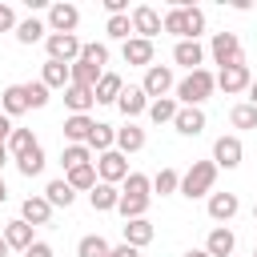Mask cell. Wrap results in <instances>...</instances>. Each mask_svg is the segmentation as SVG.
I'll return each mask as SVG.
<instances>
[{
    "label": "cell",
    "instance_id": "6da1fadb",
    "mask_svg": "<svg viewBox=\"0 0 257 257\" xmlns=\"http://www.w3.org/2000/svg\"><path fill=\"white\" fill-rule=\"evenodd\" d=\"M213 88H217V76L209 68H197L177 84V100H181V108H201V100H209Z\"/></svg>",
    "mask_w": 257,
    "mask_h": 257
},
{
    "label": "cell",
    "instance_id": "7a4b0ae2",
    "mask_svg": "<svg viewBox=\"0 0 257 257\" xmlns=\"http://www.w3.org/2000/svg\"><path fill=\"white\" fill-rule=\"evenodd\" d=\"M213 181H217V165L213 161H193V169L181 177V193L193 201V197H205L213 193Z\"/></svg>",
    "mask_w": 257,
    "mask_h": 257
},
{
    "label": "cell",
    "instance_id": "3957f363",
    "mask_svg": "<svg viewBox=\"0 0 257 257\" xmlns=\"http://www.w3.org/2000/svg\"><path fill=\"white\" fill-rule=\"evenodd\" d=\"M96 177H100L104 185H124V177H128V157L116 153V149L100 153V157H96Z\"/></svg>",
    "mask_w": 257,
    "mask_h": 257
},
{
    "label": "cell",
    "instance_id": "277c9868",
    "mask_svg": "<svg viewBox=\"0 0 257 257\" xmlns=\"http://www.w3.org/2000/svg\"><path fill=\"white\" fill-rule=\"evenodd\" d=\"M209 52H213V64H221V68L241 64V40H237V32H213Z\"/></svg>",
    "mask_w": 257,
    "mask_h": 257
},
{
    "label": "cell",
    "instance_id": "5b68a950",
    "mask_svg": "<svg viewBox=\"0 0 257 257\" xmlns=\"http://www.w3.org/2000/svg\"><path fill=\"white\" fill-rule=\"evenodd\" d=\"M44 48H48V60H60V64H76L84 44H80L76 36H60V32H48Z\"/></svg>",
    "mask_w": 257,
    "mask_h": 257
},
{
    "label": "cell",
    "instance_id": "8992f818",
    "mask_svg": "<svg viewBox=\"0 0 257 257\" xmlns=\"http://www.w3.org/2000/svg\"><path fill=\"white\" fill-rule=\"evenodd\" d=\"M76 24H80V8L76 4H52L48 8V28L60 32V36H76Z\"/></svg>",
    "mask_w": 257,
    "mask_h": 257
},
{
    "label": "cell",
    "instance_id": "52a82bcc",
    "mask_svg": "<svg viewBox=\"0 0 257 257\" xmlns=\"http://www.w3.org/2000/svg\"><path fill=\"white\" fill-rule=\"evenodd\" d=\"M249 84H253V76H249V64H245V60H241V64H229V68L217 72V88H221L225 96H233V92H249Z\"/></svg>",
    "mask_w": 257,
    "mask_h": 257
},
{
    "label": "cell",
    "instance_id": "ba28073f",
    "mask_svg": "<svg viewBox=\"0 0 257 257\" xmlns=\"http://www.w3.org/2000/svg\"><path fill=\"white\" fill-rule=\"evenodd\" d=\"M128 16H133V32H137L141 40H153V36H157V32L165 28L161 12H157V8H149V4H137V8L128 12Z\"/></svg>",
    "mask_w": 257,
    "mask_h": 257
},
{
    "label": "cell",
    "instance_id": "9c48e42d",
    "mask_svg": "<svg viewBox=\"0 0 257 257\" xmlns=\"http://www.w3.org/2000/svg\"><path fill=\"white\" fill-rule=\"evenodd\" d=\"M141 88L149 92V100H161V96H169V88H173V68H169V64H153V68H145V80H141Z\"/></svg>",
    "mask_w": 257,
    "mask_h": 257
},
{
    "label": "cell",
    "instance_id": "30bf717a",
    "mask_svg": "<svg viewBox=\"0 0 257 257\" xmlns=\"http://www.w3.org/2000/svg\"><path fill=\"white\" fill-rule=\"evenodd\" d=\"M120 56H124V64H141V68H153V40L128 36V40L120 44Z\"/></svg>",
    "mask_w": 257,
    "mask_h": 257
},
{
    "label": "cell",
    "instance_id": "8fae6325",
    "mask_svg": "<svg viewBox=\"0 0 257 257\" xmlns=\"http://www.w3.org/2000/svg\"><path fill=\"white\" fill-rule=\"evenodd\" d=\"M149 104H153V100H149V92H145L141 84H128V88L120 92V100H116V108H120L128 120L141 116V112H149Z\"/></svg>",
    "mask_w": 257,
    "mask_h": 257
},
{
    "label": "cell",
    "instance_id": "7c38bea8",
    "mask_svg": "<svg viewBox=\"0 0 257 257\" xmlns=\"http://www.w3.org/2000/svg\"><path fill=\"white\" fill-rule=\"evenodd\" d=\"M213 165H217V169H237V165H241V141H237V137H217V145H213Z\"/></svg>",
    "mask_w": 257,
    "mask_h": 257
},
{
    "label": "cell",
    "instance_id": "4fadbf2b",
    "mask_svg": "<svg viewBox=\"0 0 257 257\" xmlns=\"http://www.w3.org/2000/svg\"><path fill=\"white\" fill-rule=\"evenodd\" d=\"M237 209H241L237 193H209V217L213 221H233Z\"/></svg>",
    "mask_w": 257,
    "mask_h": 257
},
{
    "label": "cell",
    "instance_id": "5bb4252c",
    "mask_svg": "<svg viewBox=\"0 0 257 257\" xmlns=\"http://www.w3.org/2000/svg\"><path fill=\"white\" fill-rule=\"evenodd\" d=\"M120 233H124V245H133V249H145V245L153 241V221H149V217L124 221V225H120Z\"/></svg>",
    "mask_w": 257,
    "mask_h": 257
},
{
    "label": "cell",
    "instance_id": "9a60e30c",
    "mask_svg": "<svg viewBox=\"0 0 257 257\" xmlns=\"http://www.w3.org/2000/svg\"><path fill=\"white\" fill-rule=\"evenodd\" d=\"M233 249H237V237H233V229H225V225H217V229L209 233V241H205V253H209V257H233Z\"/></svg>",
    "mask_w": 257,
    "mask_h": 257
},
{
    "label": "cell",
    "instance_id": "2e32d148",
    "mask_svg": "<svg viewBox=\"0 0 257 257\" xmlns=\"http://www.w3.org/2000/svg\"><path fill=\"white\" fill-rule=\"evenodd\" d=\"M120 92H124V80H120L116 72H104V76L96 80V88H92L96 104H116V100H120Z\"/></svg>",
    "mask_w": 257,
    "mask_h": 257
},
{
    "label": "cell",
    "instance_id": "e0dca14e",
    "mask_svg": "<svg viewBox=\"0 0 257 257\" xmlns=\"http://www.w3.org/2000/svg\"><path fill=\"white\" fill-rule=\"evenodd\" d=\"M64 104L72 108V116H88V108L96 104V96H92V88H84V84H68V88H64Z\"/></svg>",
    "mask_w": 257,
    "mask_h": 257
},
{
    "label": "cell",
    "instance_id": "ac0fdd59",
    "mask_svg": "<svg viewBox=\"0 0 257 257\" xmlns=\"http://www.w3.org/2000/svg\"><path fill=\"white\" fill-rule=\"evenodd\" d=\"M88 205H92L96 213H112V209L120 205V189H116V185H104V181H96V189L88 193Z\"/></svg>",
    "mask_w": 257,
    "mask_h": 257
},
{
    "label": "cell",
    "instance_id": "d6986e66",
    "mask_svg": "<svg viewBox=\"0 0 257 257\" xmlns=\"http://www.w3.org/2000/svg\"><path fill=\"white\" fill-rule=\"evenodd\" d=\"M4 241H8V249H32L36 245V237H32V225L28 221H8L4 225Z\"/></svg>",
    "mask_w": 257,
    "mask_h": 257
},
{
    "label": "cell",
    "instance_id": "ffe728a7",
    "mask_svg": "<svg viewBox=\"0 0 257 257\" xmlns=\"http://www.w3.org/2000/svg\"><path fill=\"white\" fill-rule=\"evenodd\" d=\"M173 60H177V64H185L189 72H197V68H201V60H205V48H201L197 40H177Z\"/></svg>",
    "mask_w": 257,
    "mask_h": 257
},
{
    "label": "cell",
    "instance_id": "44dd1931",
    "mask_svg": "<svg viewBox=\"0 0 257 257\" xmlns=\"http://www.w3.org/2000/svg\"><path fill=\"white\" fill-rule=\"evenodd\" d=\"M48 217H52V205H48L44 197H28V201L20 205V221H28L32 229H36V225H48Z\"/></svg>",
    "mask_w": 257,
    "mask_h": 257
},
{
    "label": "cell",
    "instance_id": "7402d4cb",
    "mask_svg": "<svg viewBox=\"0 0 257 257\" xmlns=\"http://www.w3.org/2000/svg\"><path fill=\"white\" fill-rule=\"evenodd\" d=\"M40 80H44L48 88H68V84H72V64L44 60V72H40Z\"/></svg>",
    "mask_w": 257,
    "mask_h": 257
},
{
    "label": "cell",
    "instance_id": "603a6c76",
    "mask_svg": "<svg viewBox=\"0 0 257 257\" xmlns=\"http://www.w3.org/2000/svg\"><path fill=\"white\" fill-rule=\"evenodd\" d=\"M0 112H4V116H20V112H28L24 84H8V88L0 92Z\"/></svg>",
    "mask_w": 257,
    "mask_h": 257
},
{
    "label": "cell",
    "instance_id": "cb8c5ba5",
    "mask_svg": "<svg viewBox=\"0 0 257 257\" xmlns=\"http://www.w3.org/2000/svg\"><path fill=\"white\" fill-rule=\"evenodd\" d=\"M141 149H145V128H137L133 120L124 128H116V153L128 157V153H141Z\"/></svg>",
    "mask_w": 257,
    "mask_h": 257
},
{
    "label": "cell",
    "instance_id": "d4e9b609",
    "mask_svg": "<svg viewBox=\"0 0 257 257\" xmlns=\"http://www.w3.org/2000/svg\"><path fill=\"white\" fill-rule=\"evenodd\" d=\"M44 201L52 205V209H68L72 201H76V189L60 177V181H48V189H44Z\"/></svg>",
    "mask_w": 257,
    "mask_h": 257
},
{
    "label": "cell",
    "instance_id": "484cf974",
    "mask_svg": "<svg viewBox=\"0 0 257 257\" xmlns=\"http://www.w3.org/2000/svg\"><path fill=\"white\" fill-rule=\"evenodd\" d=\"M173 128H177L181 137H197V133L205 128V112H201V108H181L177 120H173Z\"/></svg>",
    "mask_w": 257,
    "mask_h": 257
},
{
    "label": "cell",
    "instance_id": "4316f807",
    "mask_svg": "<svg viewBox=\"0 0 257 257\" xmlns=\"http://www.w3.org/2000/svg\"><path fill=\"white\" fill-rule=\"evenodd\" d=\"M177 112H181V104H177L173 96H161V100H153V104H149L153 124H173V120H177Z\"/></svg>",
    "mask_w": 257,
    "mask_h": 257
},
{
    "label": "cell",
    "instance_id": "83f0119b",
    "mask_svg": "<svg viewBox=\"0 0 257 257\" xmlns=\"http://www.w3.org/2000/svg\"><path fill=\"white\" fill-rule=\"evenodd\" d=\"M84 145H88V149H96V153H108V149L116 145V128H112V124H100V120H96Z\"/></svg>",
    "mask_w": 257,
    "mask_h": 257
},
{
    "label": "cell",
    "instance_id": "f1b7e54d",
    "mask_svg": "<svg viewBox=\"0 0 257 257\" xmlns=\"http://www.w3.org/2000/svg\"><path fill=\"white\" fill-rule=\"evenodd\" d=\"M60 165H64V173H72V169H80V165H92V149H88V145H64Z\"/></svg>",
    "mask_w": 257,
    "mask_h": 257
},
{
    "label": "cell",
    "instance_id": "f546056e",
    "mask_svg": "<svg viewBox=\"0 0 257 257\" xmlns=\"http://www.w3.org/2000/svg\"><path fill=\"white\" fill-rule=\"evenodd\" d=\"M16 169H20L24 177H40V173H44V149L32 145L28 153H20V157H16Z\"/></svg>",
    "mask_w": 257,
    "mask_h": 257
},
{
    "label": "cell",
    "instance_id": "4dcf8cb0",
    "mask_svg": "<svg viewBox=\"0 0 257 257\" xmlns=\"http://www.w3.org/2000/svg\"><path fill=\"white\" fill-rule=\"evenodd\" d=\"M64 181H68L72 189H80V193H92V189H96V181H100V177H96V161H92V165H80V169H72Z\"/></svg>",
    "mask_w": 257,
    "mask_h": 257
},
{
    "label": "cell",
    "instance_id": "1f68e13d",
    "mask_svg": "<svg viewBox=\"0 0 257 257\" xmlns=\"http://www.w3.org/2000/svg\"><path fill=\"white\" fill-rule=\"evenodd\" d=\"M92 124H96L92 116H68V120H64V137H68L72 145H84L88 133H92Z\"/></svg>",
    "mask_w": 257,
    "mask_h": 257
},
{
    "label": "cell",
    "instance_id": "d6a6232c",
    "mask_svg": "<svg viewBox=\"0 0 257 257\" xmlns=\"http://www.w3.org/2000/svg\"><path fill=\"white\" fill-rule=\"evenodd\" d=\"M44 32H48V28H44L36 16H28V20H20V24H16V40H20V44H36V40H48Z\"/></svg>",
    "mask_w": 257,
    "mask_h": 257
},
{
    "label": "cell",
    "instance_id": "836d02e7",
    "mask_svg": "<svg viewBox=\"0 0 257 257\" xmlns=\"http://www.w3.org/2000/svg\"><path fill=\"white\" fill-rule=\"evenodd\" d=\"M112 249H108V241L100 237V233H88V237H80V245H76V257H108Z\"/></svg>",
    "mask_w": 257,
    "mask_h": 257
},
{
    "label": "cell",
    "instance_id": "e575fe53",
    "mask_svg": "<svg viewBox=\"0 0 257 257\" xmlns=\"http://www.w3.org/2000/svg\"><path fill=\"white\" fill-rule=\"evenodd\" d=\"M165 32H173L177 40H189V20H185V8H169V12H165Z\"/></svg>",
    "mask_w": 257,
    "mask_h": 257
},
{
    "label": "cell",
    "instance_id": "d590c367",
    "mask_svg": "<svg viewBox=\"0 0 257 257\" xmlns=\"http://www.w3.org/2000/svg\"><path fill=\"white\" fill-rule=\"evenodd\" d=\"M153 189H157L161 197H169V193H181V173H177V169H161V173L153 177Z\"/></svg>",
    "mask_w": 257,
    "mask_h": 257
},
{
    "label": "cell",
    "instance_id": "8d00e7d4",
    "mask_svg": "<svg viewBox=\"0 0 257 257\" xmlns=\"http://www.w3.org/2000/svg\"><path fill=\"white\" fill-rule=\"evenodd\" d=\"M149 189H153V177H145V173H128L120 185L124 197H149Z\"/></svg>",
    "mask_w": 257,
    "mask_h": 257
},
{
    "label": "cell",
    "instance_id": "74e56055",
    "mask_svg": "<svg viewBox=\"0 0 257 257\" xmlns=\"http://www.w3.org/2000/svg\"><path fill=\"white\" fill-rule=\"evenodd\" d=\"M145 209H149V197H124V193H120V205H116V213H120L124 221H137V217H145Z\"/></svg>",
    "mask_w": 257,
    "mask_h": 257
},
{
    "label": "cell",
    "instance_id": "f35d334b",
    "mask_svg": "<svg viewBox=\"0 0 257 257\" xmlns=\"http://www.w3.org/2000/svg\"><path fill=\"white\" fill-rule=\"evenodd\" d=\"M104 72L100 68H92V64H84V60H76L72 64V84H84V88H96V80H100Z\"/></svg>",
    "mask_w": 257,
    "mask_h": 257
},
{
    "label": "cell",
    "instance_id": "ab89813d",
    "mask_svg": "<svg viewBox=\"0 0 257 257\" xmlns=\"http://www.w3.org/2000/svg\"><path fill=\"white\" fill-rule=\"evenodd\" d=\"M24 100H28V108H44L48 104V84L44 80H28L24 84Z\"/></svg>",
    "mask_w": 257,
    "mask_h": 257
},
{
    "label": "cell",
    "instance_id": "60d3db41",
    "mask_svg": "<svg viewBox=\"0 0 257 257\" xmlns=\"http://www.w3.org/2000/svg\"><path fill=\"white\" fill-rule=\"evenodd\" d=\"M36 145V137H32V128H16L12 137H8V153H12V161L20 157V153H28Z\"/></svg>",
    "mask_w": 257,
    "mask_h": 257
},
{
    "label": "cell",
    "instance_id": "b9f144b4",
    "mask_svg": "<svg viewBox=\"0 0 257 257\" xmlns=\"http://www.w3.org/2000/svg\"><path fill=\"white\" fill-rule=\"evenodd\" d=\"M104 32H108L112 40H128V32H133V16H128V12H124V16H108Z\"/></svg>",
    "mask_w": 257,
    "mask_h": 257
},
{
    "label": "cell",
    "instance_id": "7bdbcfd3",
    "mask_svg": "<svg viewBox=\"0 0 257 257\" xmlns=\"http://www.w3.org/2000/svg\"><path fill=\"white\" fill-rule=\"evenodd\" d=\"M80 60L104 72V64H108V48H104V44H84V48H80Z\"/></svg>",
    "mask_w": 257,
    "mask_h": 257
},
{
    "label": "cell",
    "instance_id": "ee69618b",
    "mask_svg": "<svg viewBox=\"0 0 257 257\" xmlns=\"http://www.w3.org/2000/svg\"><path fill=\"white\" fill-rule=\"evenodd\" d=\"M229 120H233V128H257V108L253 104H237L229 112Z\"/></svg>",
    "mask_w": 257,
    "mask_h": 257
},
{
    "label": "cell",
    "instance_id": "f6af8a7d",
    "mask_svg": "<svg viewBox=\"0 0 257 257\" xmlns=\"http://www.w3.org/2000/svg\"><path fill=\"white\" fill-rule=\"evenodd\" d=\"M185 20H189V40H197V36L205 32V12L193 8V4H185Z\"/></svg>",
    "mask_w": 257,
    "mask_h": 257
},
{
    "label": "cell",
    "instance_id": "bcb514c9",
    "mask_svg": "<svg viewBox=\"0 0 257 257\" xmlns=\"http://www.w3.org/2000/svg\"><path fill=\"white\" fill-rule=\"evenodd\" d=\"M16 24H20V20H16V12H12L8 4H0V32H12Z\"/></svg>",
    "mask_w": 257,
    "mask_h": 257
},
{
    "label": "cell",
    "instance_id": "7dc6e473",
    "mask_svg": "<svg viewBox=\"0 0 257 257\" xmlns=\"http://www.w3.org/2000/svg\"><path fill=\"white\" fill-rule=\"evenodd\" d=\"M12 133H16V124H12V116H4V112H0V141L8 145V137H12Z\"/></svg>",
    "mask_w": 257,
    "mask_h": 257
},
{
    "label": "cell",
    "instance_id": "c3c4849f",
    "mask_svg": "<svg viewBox=\"0 0 257 257\" xmlns=\"http://www.w3.org/2000/svg\"><path fill=\"white\" fill-rule=\"evenodd\" d=\"M24 257H52V245H44V241H36L32 249H24Z\"/></svg>",
    "mask_w": 257,
    "mask_h": 257
},
{
    "label": "cell",
    "instance_id": "681fc988",
    "mask_svg": "<svg viewBox=\"0 0 257 257\" xmlns=\"http://www.w3.org/2000/svg\"><path fill=\"white\" fill-rule=\"evenodd\" d=\"M108 257H141V249H133V245H116Z\"/></svg>",
    "mask_w": 257,
    "mask_h": 257
},
{
    "label": "cell",
    "instance_id": "f907efd6",
    "mask_svg": "<svg viewBox=\"0 0 257 257\" xmlns=\"http://www.w3.org/2000/svg\"><path fill=\"white\" fill-rule=\"evenodd\" d=\"M8 157H12V153H8V145H4V141H0V169H4V165H8Z\"/></svg>",
    "mask_w": 257,
    "mask_h": 257
},
{
    "label": "cell",
    "instance_id": "816d5d0a",
    "mask_svg": "<svg viewBox=\"0 0 257 257\" xmlns=\"http://www.w3.org/2000/svg\"><path fill=\"white\" fill-rule=\"evenodd\" d=\"M249 104H253V108H257V80H253V84H249Z\"/></svg>",
    "mask_w": 257,
    "mask_h": 257
},
{
    "label": "cell",
    "instance_id": "f5cc1de1",
    "mask_svg": "<svg viewBox=\"0 0 257 257\" xmlns=\"http://www.w3.org/2000/svg\"><path fill=\"white\" fill-rule=\"evenodd\" d=\"M0 257H8V241H4V233H0Z\"/></svg>",
    "mask_w": 257,
    "mask_h": 257
},
{
    "label": "cell",
    "instance_id": "db71d44e",
    "mask_svg": "<svg viewBox=\"0 0 257 257\" xmlns=\"http://www.w3.org/2000/svg\"><path fill=\"white\" fill-rule=\"evenodd\" d=\"M185 257H209V253H205V249H189Z\"/></svg>",
    "mask_w": 257,
    "mask_h": 257
},
{
    "label": "cell",
    "instance_id": "11a10c76",
    "mask_svg": "<svg viewBox=\"0 0 257 257\" xmlns=\"http://www.w3.org/2000/svg\"><path fill=\"white\" fill-rule=\"evenodd\" d=\"M4 197H8V189H4V177H0V201H4Z\"/></svg>",
    "mask_w": 257,
    "mask_h": 257
},
{
    "label": "cell",
    "instance_id": "9f6ffc18",
    "mask_svg": "<svg viewBox=\"0 0 257 257\" xmlns=\"http://www.w3.org/2000/svg\"><path fill=\"white\" fill-rule=\"evenodd\" d=\"M253 217H257V205H253Z\"/></svg>",
    "mask_w": 257,
    "mask_h": 257
},
{
    "label": "cell",
    "instance_id": "6f0895ef",
    "mask_svg": "<svg viewBox=\"0 0 257 257\" xmlns=\"http://www.w3.org/2000/svg\"><path fill=\"white\" fill-rule=\"evenodd\" d=\"M253 257H257V249H253Z\"/></svg>",
    "mask_w": 257,
    "mask_h": 257
}]
</instances>
